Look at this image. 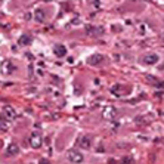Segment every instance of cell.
Masks as SVG:
<instances>
[{
	"label": "cell",
	"mask_w": 164,
	"mask_h": 164,
	"mask_svg": "<svg viewBox=\"0 0 164 164\" xmlns=\"http://www.w3.org/2000/svg\"><path fill=\"white\" fill-rule=\"evenodd\" d=\"M118 114V111L115 109L114 107H108L105 111H104V117L107 118V120H114L115 117Z\"/></svg>",
	"instance_id": "cell-6"
},
{
	"label": "cell",
	"mask_w": 164,
	"mask_h": 164,
	"mask_svg": "<svg viewBox=\"0 0 164 164\" xmlns=\"http://www.w3.org/2000/svg\"><path fill=\"white\" fill-rule=\"evenodd\" d=\"M18 43H19L21 46H28V44L31 43V37H30V36H21Z\"/></svg>",
	"instance_id": "cell-13"
},
{
	"label": "cell",
	"mask_w": 164,
	"mask_h": 164,
	"mask_svg": "<svg viewBox=\"0 0 164 164\" xmlns=\"http://www.w3.org/2000/svg\"><path fill=\"white\" fill-rule=\"evenodd\" d=\"M3 114H5V117H6V118H8L9 121H10V120H15V118H17V111H15V109H13V108L12 107H5L3 108Z\"/></svg>",
	"instance_id": "cell-5"
},
{
	"label": "cell",
	"mask_w": 164,
	"mask_h": 164,
	"mask_svg": "<svg viewBox=\"0 0 164 164\" xmlns=\"http://www.w3.org/2000/svg\"><path fill=\"white\" fill-rule=\"evenodd\" d=\"M78 147L83 148V149H89V148L92 147L90 139H89L87 136H83V138H80V139H78Z\"/></svg>",
	"instance_id": "cell-7"
},
{
	"label": "cell",
	"mask_w": 164,
	"mask_h": 164,
	"mask_svg": "<svg viewBox=\"0 0 164 164\" xmlns=\"http://www.w3.org/2000/svg\"><path fill=\"white\" fill-rule=\"evenodd\" d=\"M84 31L87 36H90V37H99V36H102L104 34V28L102 27H98V25H86L84 27Z\"/></svg>",
	"instance_id": "cell-1"
},
{
	"label": "cell",
	"mask_w": 164,
	"mask_h": 164,
	"mask_svg": "<svg viewBox=\"0 0 164 164\" xmlns=\"http://www.w3.org/2000/svg\"><path fill=\"white\" fill-rule=\"evenodd\" d=\"M102 59H104V56H102V55H95V56L90 58V64H99Z\"/></svg>",
	"instance_id": "cell-14"
},
{
	"label": "cell",
	"mask_w": 164,
	"mask_h": 164,
	"mask_svg": "<svg viewBox=\"0 0 164 164\" xmlns=\"http://www.w3.org/2000/svg\"><path fill=\"white\" fill-rule=\"evenodd\" d=\"M67 158L74 164H78L83 161V154L82 152H78L77 149H70L68 152H67Z\"/></svg>",
	"instance_id": "cell-3"
},
{
	"label": "cell",
	"mask_w": 164,
	"mask_h": 164,
	"mask_svg": "<svg viewBox=\"0 0 164 164\" xmlns=\"http://www.w3.org/2000/svg\"><path fill=\"white\" fill-rule=\"evenodd\" d=\"M39 164H50V163L48 161V160H46V158H41L40 161H39Z\"/></svg>",
	"instance_id": "cell-17"
},
{
	"label": "cell",
	"mask_w": 164,
	"mask_h": 164,
	"mask_svg": "<svg viewBox=\"0 0 164 164\" xmlns=\"http://www.w3.org/2000/svg\"><path fill=\"white\" fill-rule=\"evenodd\" d=\"M121 164H133V160H132L130 157H124L123 160H121Z\"/></svg>",
	"instance_id": "cell-16"
},
{
	"label": "cell",
	"mask_w": 164,
	"mask_h": 164,
	"mask_svg": "<svg viewBox=\"0 0 164 164\" xmlns=\"http://www.w3.org/2000/svg\"><path fill=\"white\" fill-rule=\"evenodd\" d=\"M143 62H145L147 65H155L157 62H158V56H157V55H154V53L147 55V56L143 58Z\"/></svg>",
	"instance_id": "cell-8"
},
{
	"label": "cell",
	"mask_w": 164,
	"mask_h": 164,
	"mask_svg": "<svg viewBox=\"0 0 164 164\" xmlns=\"http://www.w3.org/2000/svg\"><path fill=\"white\" fill-rule=\"evenodd\" d=\"M0 71L5 74V75H10L12 73L17 71V67H15V64H13L12 61H3V62L0 64Z\"/></svg>",
	"instance_id": "cell-2"
},
{
	"label": "cell",
	"mask_w": 164,
	"mask_h": 164,
	"mask_svg": "<svg viewBox=\"0 0 164 164\" xmlns=\"http://www.w3.org/2000/svg\"><path fill=\"white\" fill-rule=\"evenodd\" d=\"M113 93H115V95H117V96H121V92H123V89H121V87H117V86H115V87H113Z\"/></svg>",
	"instance_id": "cell-15"
},
{
	"label": "cell",
	"mask_w": 164,
	"mask_h": 164,
	"mask_svg": "<svg viewBox=\"0 0 164 164\" xmlns=\"http://www.w3.org/2000/svg\"><path fill=\"white\" fill-rule=\"evenodd\" d=\"M0 148H2V142H0Z\"/></svg>",
	"instance_id": "cell-18"
},
{
	"label": "cell",
	"mask_w": 164,
	"mask_h": 164,
	"mask_svg": "<svg viewBox=\"0 0 164 164\" xmlns=\"http://www.w3.org/2000/svg\"><path fill=\"white\" fill-rule=\"evenodd\" d=\"M41 135L40 132H33L31 133V136H30V145H31V148H34V149H39V148L41 147Z\"/></svg>",
	"instance_id": "cell-4"
},
{
	"label": "cell",
	"mask_w": 164,
	"mask_h": 164,
	"mask_svg": "<svg viewBox=\"0 0 164 164\" xmlns=\"http://www.w3.org/2000/svg\"><path fill=\"white\" fill-rule=\"evenodd\" d=\"M34 19H36L37 22H44V19H46L44 10H43V9H36V12H34Z\"/></svg>",
	"instance_id": "cell-9"
},
{
	"label": "cell",
	"mask_w": 164,
	"mask_h": 164,
	"mask_svg": "<svg viewBox=\"0 0 164 164\" xmlns=\"http://www.w3.org/2000/svg\"><path fill=\"white\" fill-rule=\"evenodd\" d=\"M53 53H55L56 56H59V58L65 56L67 55L65 46H62V44H56V46H55V49H53Z\"/></svg>",
	"instance_id": "cell-10"
},
{
	"label": "cell",
	"mask_w": 164,
	"mask_h": 164,
	"mask_svg": "<svg viewBox=\"0 0 164 164\" xmlns=\"http://www.w3.org/2000/svg\"><path fill=\"white\" fill-rule=\"evenodd\" d=\"M8 129H9V120L5 117V114L2 113V114H0V130L6 132Z\"/></svg>",
	"instance_id": "cell-11"
},
{
	"label": "cell",
	"mask_w": 164,
	"mask_h": 164,
	"mask_svg": "<svg viewBox=\"0 0 164 164\" xmlns=\"http://www.w3.org/2000/svg\"><path fill=\"white\" fill-rule=\"evenodd\" d=\"M18 152H19V147H18L17 143H10V145L8 147L6 155H8V157H12V155H17Z\"/></svg>",
	"instance_id": "cell-12"
}]
</instances>
